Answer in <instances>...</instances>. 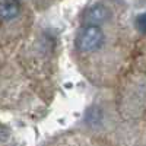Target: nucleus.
<instances>
[{"label": "nucleus", "instance_id": "f257e3e1", "mask_svg": "<svg viewBox=\"0 0 146 146\" xmlns=\"http://www.w3.org/2000/svg\"><path fill=\"white\" fill-rule=\"evenodd\" d=\"M104 40L105 36L102 28L98 25L88 23L79 31L76 36V48L83 54H91L102 47Z\"/></svg>", "mask_w": 146, "mask_h": 146}, {"label": "nucleus", "instance_id": "f03ea898", "mask_svg": "<svg viewBox=\"0 0 146 146\" xmlns=\"http://www.w3.org/2000/svg\"><path fill=\"white\" fill-rule=\"evenodd\" d=\"M21 13V3L18 0H0V21L9 22Z\"/></svg>", "mask_w": 146, "mask_h": 146}, {"label": "nucleus", "instance_id": "7ed1b4c3", "mask_svg": "<svg viewBox=\"0 0 146 146\" xmlns=\"http://www.w3.org/2000/svg\"><path fill=\"white\" fill-rule=\"evenodd\" d=\"M108 16H110V10H108L107 6L95 5L86 12L85 21H86L88 23H92V25H100V23H102L108 19Z\"/></svg>", "mask_w": 146, "mask_h": 146}, {"label": "nucleus", "instance_id": "20e7f679", "mask_svg": "<svg viewBox=\"0 0 146 146\" xmlns=\"http://www.w3.org/2000/svg\"><path fill=\"white\" fill-rule=\"evenodd\" d=\"M136 25L142 32H146V13H142L136 18Z\"/></svg>", "mask_w": 146, "mask_h": 146}]
</instances>
